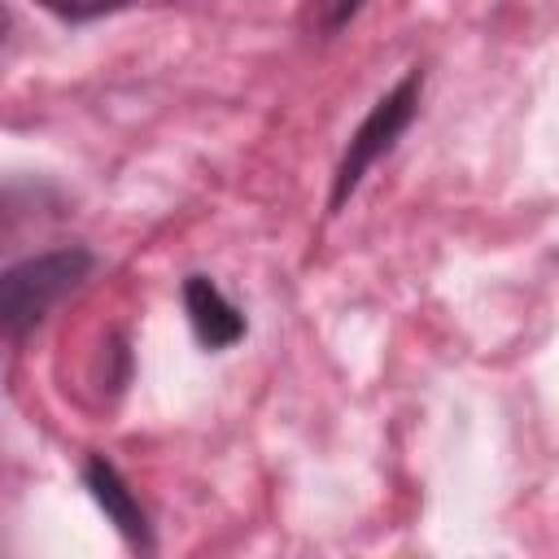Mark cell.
<instances>
[{
    "mask_svg": "<svg viewBox=\"0 0 559 559\" xmlns=\"http://www.w3.org/2000/svg\"><path fill=\"white\" fill-rule=\"evenodd\" d=\"M92 271V253L83 245L35 253L4 271L0 280V323L9 336L31 332L66 293H74Z\"/></svg>",
    "mask_w": 559,
    "mask_h": 559,
    "instance_id": "1",
    "label": "cell"
},
{
    "mask_svg": "<svg viewBox=\"0 0 559 559\" xmlns=\"http://www.w3.org/2000/svg\"><path fill=\"white\" fill-rule=\"evenodd\" d=\"M415 105H419V74H406L389 96H380L371 105V114L358 122V131L349 135V148L336 166V179H332V210L345 205V197L362 183V175L393 148V140L411 127L415 118Z\"/></svg>",
    "mask_w": 559,
    "mask_h": 559,
    "instance_id": "2",
    "label": "cell"
},
{
    "mask_svg": "<svg viewBox=\"0 0 559 559\" xmlns=\"http://www.w3.org/2000/svg\"><path fill=\"white\" fill-rule=\"evenodd\" d=\"M183 310H188V323H192V332H197V341L205 349H227V345H236L245 336V314L205 275H188L183 280Z\"/></svg>",
    "mask_w": 559,
    "mask_h": 559,
    "instance_id": "3",
    "label": "cell"
},
{
    "mask_svg": "<svg viewBox=\"0 0 559 559\" xmlns=\"http://www.w3.org/2000/svg\"><path fill=\"white\" fill-rule=\"evenodd\" d=\"M83 485L92 489V498L100 502V511L114 520V528L131 542V546H153V533H148V515H144V507L135 502V493L127 489V480L118 476V467L109 463V459H87V467H83Z\"/></svg>",
    "mask_w": 559,
    "mask_h": 559,
    "instance_id": "4",
    "label": "cell"
},
{
    "mask_svg": "<svg viewBox=\"0 0 559 559\" xmlns=\"http://www.w3.org/2000/svg\"><path fill=\"white\" fill-rule=\"evenodd\" d=\"M44 9H52L57 17H70V22H87V17H105V13H118L127 9L131 0H39Z\"/></svg>",
    "mask_w": 559,
    "mask_h": 559,
    "instance_id": "5",
    "label": "cell"
},
{
    "mask_svg": "<svg viewBox=\"0 0 559 559\" xmlns=\"http://www.w3.org/2000/svg\"><path fill=\"white\" fill-rule=\"evenodd\" d=\"M358 4H362V0H336V4H332V17H328V26L336 31L345 17H354V13H358Z\"/></svg>",
    "mask_w": 559,
    "mask_h": 559,
    "instance_id": "6",
    "label": "cell"
}]
</instances>
